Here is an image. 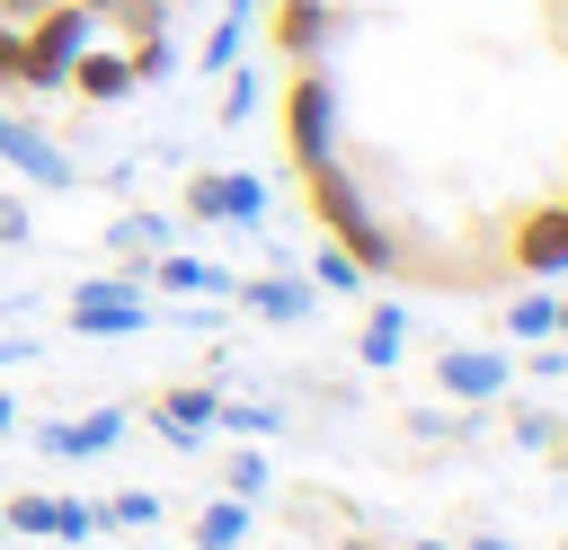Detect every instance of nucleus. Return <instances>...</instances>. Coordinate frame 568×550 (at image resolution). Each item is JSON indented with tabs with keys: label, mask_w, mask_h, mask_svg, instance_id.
<instances>
[{
	"label": "nucleus",
	"mask_w": 568,
	"mask_h": 550,
	"mask_svg": "<svg viewBox=\"0 0 568 550\" xmlns=\"http://www.w3.org/2000/svg\"><path fill=\"white\" fill-rule=\"evenodd\" d=\"M80 9H89V18H98V27H106V9H115V0H80Z\"/></svg>",
	"instance_id": "obj_33"
},
{
	"label": "nucleus",
	"mask_w": 568,
	"mask_h": 550,
	"mask_svg": "<svg viewBox=\"0 0 568 550\" xmlns=\"http://www.w3.org/2000/svg\"><path fill=\"white\" fill-rule=\"evenodd\" d=\"M9 426H18V399H9V390H0V435H9Z\"/></svg>",
	"instance_id": "obj_31"
},
{
	"label": "nucleus",
	"mask_w": 568,
	"mask_h": 550,
	"mask_svg": "<svg viewBox=\"0 0 568 550\" xmlns=\"http://www.w3.org/2000/svg\"><path fill=\"white\" fill-rule=\"evenodd\" d=\"M18 240H27V204L0 186V248H18Z\"/></svg>",
	"instance_id": "obj_27"
},
{
	"label": "nucleus",
	"mask_w": 568,
	"mask_h": 550,
	"mask_svg": "<svg viewBox=\"0 0 568 550\" xmlns=\"http://www.w3.org/2000/svg\"><path fill=\"white\" fill-rule=\"evenodd\" d=\"M222 488H231V497H248V506H257V497H266V488H275V461H266V452H257V444H240V452H231V461H222Z\"/></svg>",
	"instance_id": "obj_20"
},
{
	"label": "nucleus",
	"mask_w": 568,
	"mask_h": 550,
	"mask_svg": "<svg viewBox=\"0 0 568 550\" xmlns=\"http://www.w3.org/2000/svg\"><path fill=\"white\" fill-rule=\"evenodd\" d=\"M506 435H515L524 452H550V444H559V417H550V408H515V417H506Z\"/></svg>",
	"instance_id": "obj_23"
},
{
	"label": "nucleus",
	"mask_w": 568,
	"mask_h": 550,
	"mask_svg": "<svg viewBox=\"0 0 568 550\" xmlns=\"http://www.w3.org/2000/svg\"><path fill=\"white\" fill-rule=\"evenodd\" d=\"M98 532V506H80V497H53V541H89Z\"/></svg>",
	"instance_id": "obj_26"
},
{
	"label": "nucleus",
	"mask_w": 568,
	"mask_h": 550,
	"mask_svg": "<svg viewBox=\"0 0 568 550\" xmlns=\"http://www.w3.org/2000/svg\"><path fill=\"white\" fill-rule=\"evenodd\" d=\"M355 550H390V541H355Z\"/></svg>",
	"instance_id": "obj_36"
},
{
	"label": "nucleus",
	"mask_w": 568,
	"mask_h": 550,
	"mask_svg": "<svg viewBox=\"0 0 568 550\" xmlns=\"http://www.w3.org/2000/svg\"><path fill=\"white\" fill-rule=\"evenodd\" d=\"M0 532H53V497H9L0 506Z\"/></svg>",
	"instance_id": "obj_25"
},
{
	"label": "nucleus",
	"mask_w": 568,
	"mask_h": 550,
	"mask_svg": "<svg viewBox=\"0 0 568 550\" xmlns=\"http://www.w3.org/2000/svg\"><path fill=\"white\" fill-rule=\"evenodd\" d=\"M142 284H160V293H213V302H231V266H213V257H178V248H160L151 266H142Z\"/></svg>",
	"instance_id": "obj_12"
},
{
	"label": "nucleus",
	"mask_w": 568,
	"mask_h": 550,
	"mask_svg": "<svg viewBox=\"0 0 568 550\" xmlns=\"http://www.w3.org/2000/svg\"><path fill=\"white\" fill-rule=\"evenodd\" d=\"M80 337H133L142 319H151V302H142V275H89V284H71V310H62Z\"/></svg>",
	"instance_id": "obj_2"
},
{
	"label": "nucleus",
	"mask_w": 568,
	"mask_h": 550,
	"mask_svg": "<svg viewBox=\"0 0 568 550\" xmlns=\"http://www.w3.org/2000/svg\"><path fill=\"white\" fill-rule=\"evenodd\" d=\"M124 426H133L124 408H89V417H44V426H36V452H44V461H98V452H115V444H124Z\"/></svg>",
	"instance_id": "obj_8"
},
{
	"label": "nucleus",
	"mask_w": 568,
	"mask_h": 550,
	"mask_svg": "<svg viewBox=\"0 0 568 550\" xmlns=\"http://www.w3.org/2000/svg\"><path fill=\"white\" fill-rule=\"evenodd\" d=\"M399 355H408V310H399V302H373L364 328H355V364H364V373H390Z\"/></svg>",
	"instance_id": "obj_13"
},
{
	"label": "nucleus",
	"mask_w": 568,
	"mask_h": 550,
	"mask_svg": "<svg viewBox=\"0 0 568 550\" xmlns=\"http://www.w3.org/2000/svg\"><path fill=\"white\" fill-rule=\"evenodd\" d=\"M550 337H568V293H559V319H550Z\"/></svg>",
	"instance_id": "obj_32"
},
{
	"label": "nucleus",
	"mask_w": 568,
	"mask_h": 550,
	"mask_svg": "<svg viewBox=\"0 0 568 550\" xmlns=\"http://www.w3.org/2000/svg\"><path fill=\"white\" fill-rule=\"evenodd\" d=\"M550 319H559V293H515V302L497 310V328H506L515 346H541V337H550Z\"/></svg>",
	"instance_id": "obj_17"
},
{
	"label": "nucleus",
	"mask_w": 568,
	"mask_h": 550,
	"mask_svg": "<svg viewBox=\"0 0 568 550\" xmlns=\"http://www.w3.org/2000/svg\"><path fill=\"white\" fill-rule=\"evenodd\" d=\"M62 89H71L80 106H124V98H133V62H124V44H89V53H71Z\"/></svg>",
	"instance_id": "obj_10"
},
{
	"label": "nucleus",
	"mask_w": 568,
	"mask_h": 550,
	"mask_svg": "<svg viewBox=\"0 0 568 550\" xmlns=\"http://www.w3.org/2000/svg\"><path fill=\"white\" fill-rule=\"evenodd\" d=\"M240 541H248V497L222 488V497L195 515V550H240Z\"/></svg>",
	"instance_id": "obj_16"
},
{
	"label": "nucleus",
	"mask_w": 568,
	"mask_h": 550,
	"mask_svg": "<svg viewBox=\"0 0 568 550\" xmlns=\"http://www.w3.org/2000/svg\"><path fill=\"white\" fill-rule=\"evenodd\" d=\"M311 284H320V293H364V275H355V257H346L337 240H328V248L311 257Z\"/></svg>",
	"instance_id": "obj_22"
},
{
	"label": "nucleus",
	"mask_w": 568,
	"mask_h": 550,
	"mask_svg": "<svg viewBox=\"0 0 568 550\" xmlns=\"http://www.w3.org/2000/svg\"><path fill=\"white\" fill-rule=\"evenodd\" d=\"M506 266L515 275H568V204H532L506 231Z\"/></svg>",
	"instance_id": "obj_6"
},
{
	"label": "nucleus",
	"mask_w": 568,
	"mask_h": 550,
	"mask_svg": "<svg viewBox=\"0 0 568 550\" xmlns=\"http://www.w3.org/2000/svg\"><path fill=\"white\" fill-rule=\"evenodd\" d=\"M435 381H444L453 399L488 408V399L515 390V364H506V346H444V355H435Z\"/></svg>",
	"instance_id": "obj_7"
},
{
	"label": "nucleus",
	"mask_w": 568,
	"mask_h": 550,
	"mask_svg": "<svg viewBox=\"0 0 568 550\" xmlns=\"http://www.w3.org/2000/svg\"><path fill=\"white\" fill-rule=\"evenodd\" d=\"M36 355V337H0V364H27Z\"/></svg>",
	"instance_id": "obj_29"
},
{
	"label": "nucleus",
	"mask_w": 568,
	"mask_h": 550,
	"mask_svg": "<svg viewBox=\"0 0 568 550\" xmlns=\"http://www.w3.org/2000/svg\"><path fill=\"white\" fill-rule=\"evenodd\" d=\"M311 160H337V80L320 62H293V80H284V169H311Z\"/></svg>",
	"instance_id": "obj_1"
},
{
	"label": "nucleus",
	"mask_w": 568,
	"mask_h": 550,
	"mask_svg": "<svg viewBox=\"0 0 568 550\" xmlns=\"http://www.w3.org/2000/svg\"><path fill=\"white\" fill-rule=\"evenodd\" d=\"M27 71H36V62H27V27H9V18H0V89H18V98H27Z\"/></svg>",
	"instance_id": "obj_24"
},
{
	"label": "nucleus",
	"mask_w": 568,
	"mask_h": 550,
	"mask_svg": "<svg viewBox=\"0 0 568 550\" xmlns=\"http://www.w3.org/2000/svg\"><path fill=\"white\" fill-rule=\"evenodd\" d=\"M328 35H337V9L328 0H266V44L284 62H320Z\"/></svg>",
	"instance_id": "obj_9"
},
{
	"label": "nucleus",
	"mask_w": 568,
	"mask_h": 550,
	"mask_svg": "<svg viewBox=\"0 0 568 550\" xmlns=\"http://www.w3.org/2000/svg\"><path fill=\"white\" fill-rule=\"evenodd\" d=\"M231 302H248V310H257V319H275V328H302V319L320 310V284L275 266V275H248V284H231Z\"/></svg>",
	"instance_id": "obj_11"
},
{
	"label": "nucleus",
	"mask_w": 568,
	"mask_h": 550,
	"mask_svg": "<svg viewBox=\"0 0 568 550\" xmlns=\"http://www.w3.org/2000/svg\"><path fill=\"white\" fill-rule=\"evenodd\" d=\"M151 523H160V497L151 488H115L98 506V532H151Z\"/></svg>",
	"instance_id": "obj_18"
},
{
	"label": "nucleus",
	"mask_w": 568,
	"mask_h": 550,
	"mask_svg": "<svg viewBox=\"0 0 568 550\" xmlns=\"http://www.w3.org/2000/svg\"><path fill=\"white\" fill-rule=\"evenodd\" d=\"M44 9H53V0H0V18H9V27H27V18H44Z\"/></svg>",
	"instance_id": "obj_28"
},
{
	"label": "nucleus",
	"mask_w": 568,
	"mask_h": 550,
	"mask_svg": "<svg viewBox=\"0 0 568 550\" xmlns=\"http://www.w3.org/2000/svg\"><path fill=\"white\" fill-rule=\"evenodd\" d=\"M257 98H266V71L231 62V89H222V124H248V115H257Z\"/></svg>",
	"instance_id": "obj_21"
},
{
	"label": "nucleus",
	"mask_w": 568,
	"mask_h": 550,
	"mask_svg": "<svg viewBox=\"0 0 568 550\" xmlns=\"http://www.w3.org/2000/svg\"><path fill=\"white\" fill-rule=\"evenodd\" d=\"M559 470H568V435H559Z\"/></svg>",
	"instance_id": "obj_35"
},
{
	"label": "nucleus",
	"mask_w": 568,
	"mask_h": 550,
	"mask_svg": "<svg viewBox=\"0 0 568 550\" xmlns=\"http://www.w3.org/2000/svg\"><path fill=\"white\" fill-rule=\"evenodd\" d=\"M293 177H302V195H311V213H320L328 240H346L355 222H373V195H364V177H355L346 160H311V169H293Z\"/></svg>",
	"instance_id": "obj_4"
},
{
	"label": "nucleus",
	"mask_w": 568,
	"mask_h": 550,
	"mask_svg": "<svg viewBox=\"0 0 568 550\" xmlns=\"http://www.w3.org/2000/svg\"><path fill=\"white\" fill-rule=\"evenodd\" d=\"M213 435L266 444V435H284V408H275V399H213Z\"/></svg>",
	"instance_id": "obj_15"
},
{
	"label": "nucleus",
	"mask_w": 568,
	"mask_h": 550,
	"mask_svg": "<svg viewBox=\"0 0 568 550\" xmlns=\"http://www.w3.org/2000/svg\"><path fill=\"white\" fill-rule=\"evenodd\" d=\"M178 213L186 222H240V231H257L266 222V177H248V169H195L186 195H178Z\"/></svg>",
	"instance_id": "obj_3"
},
{
	"label": "nucleus",
	"mask_w": 568,
	"mask_h": 550,
	"mask_svg": "<svg viewBox=\"0 0 568 550\" xmlns=\"http://www.w3.org/2000/svg\"><path fill=\"white\" fill-rule=\"evenodd\" d=\"M408 550H453V541H408Z\"/></svg>",
	"instance_id": "obj_34"
},
{
	"label": "nucleus",
	"mask_w": 568,
	"mask_h": 550,
	"mask_svg": "<svg viewBox=\"0 0 568 550\" xmlns=\"http://www.w3.org/2000/svg\"><path fill=\"white\" fill-rule=\"evenodd\" d=\"M240 35H248V18H240V9H222V18H213V35L195 44V71H204V80H213V71H231V62H240Z\"/></svg>",
	"instance_id": "obj_19"
},
{
	"label": "nucleus",
	"mask_w": 568,
	"mask_h": 550,
	"mask_svg": "<svg viewBox=\"0 0 568 550\" xmlns=\"http://www.w3.org/2000/svg\"><path fill=\"white\" fill-rule=\"evenodd\" d=\"M462 550H515V541H497V532H479V541H462Z\"/></svg>",
	"instance_id": "obj_30"
},
{
	"label": "nucleus",
	"mask_w": 568,
	"mask_h": 550,
	"mask_svg": "<svg viewBox=\"0 0 568 550\" xmlns=\"http://www.w3.org/2000/svg\"><path fill=\"white\" fill-rule=\"evenodd\" d=\"M106 248L124 257V275H142L160 248H169V222L160 213H115V231H106Z\"/></svg>",
	"instance_id": "obj_14"
},
{
	"label": "nucleus",
	"mask_w": 568,
	"mask_h": 550,
	"mask_svg": "<svg viewBox=\"0 0 568 550\" xmlns=\"http://www.w3.org/2000/svg\"><path fill=\"white\" fill-rule=\"evenodd\" d=\"M0 160L27 177V186H80V169H71V151L44 133V124H27V115H9L0 106Z\"/></svg>",
	"instance_id": "obj_5"
}]
</instances>
